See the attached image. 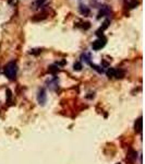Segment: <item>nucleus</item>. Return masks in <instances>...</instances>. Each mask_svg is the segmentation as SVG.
I'll use <instances>...</instances> for the list:
<instances>
[{
  "instance_id": "obj_1",
  "label": "nucleus",
  "mask_w": 145,
  "mask_h": 164,
  "mask_svg": "<svg viewBox=\"0 0 145 164\" xmlns=\"http://www.w3.org/2000/svg\"><path fill=\"white\" fill-rule=\"evenodd\" d=\"M17 66L14 61H11L4 67V76L10 79V80H14L17 77Z\"/></svg>"
},
{
  "instance_id": "obj_2",
  "label": "nucleus",
  "mask_w": 145,
  "mask_h": 164,
  "mask_svg": "<svg viewBox=\"0 0 145 164\" xmlns=\"http://www.w3.org/2000/svg\"><path fill=\"white\" fill-rule=\"evenodd\" d=\"M105 45H106V40H105L104 37H99L98 40L93 42V44H92V48H93L94 50H99V49H101Z\"/></svg>"
},
{
  "instance_id": "obj_3",
  "label": "nucleus",
  "mask_w": 145,
  "mask_h": 164,
  "mask_svg": "<svg viewBox=\"0 0 145 164\" xmlns=\"http://www.w3.org/2000/svg\"><path fill=\"white\" fill-rule=\"evenodd\" d=\"M46 99H47L46 91H45V89H41V90L38 91V94H37L38 103L41 104V105H45V103H46Z\"/></svg>"
},
{
  "instance_id": "obj_4",
  "label": "nucleus",
  "mask_w": 145,
  "mask_h": 164,
  "mask_svg": "<svg viewBox=\"0 0 145 164\" xmlns=\"http://www.w3.org/2000/svg\"><path fill=\"white\" fill-rule=\"evenodd\" d=\"M48 83V88H50L51 90H57L59 88V81H58L57 78H52L51 80L47 81Z\"/></svg>"
},
{
  "instance_id": "obj_5",
  "label": "nucleus",
  "mask_w": 145,
  "mask_h": 164,
  "mask_svg": "<svg viewBox=\"0 0 145 164\" xmlns=\"http://www.w3.org/2000/svg\"><path fill=\"white\" fill-rule=\"evenodd\" d=\"M80 12H81V14H83V15H88V14H90V9H88V7L84 6V4H81V6H80Z\"/></svg>"
},
{
  "instance_id": "obj_6",
  "label": "nucleus",
  "mask_w": 145,
  "mask_h": 164,
  "mask_svg": "<svg viewBox=\"0 0 145 164\" xmlns=\"http://www.w3.org/2000/svg\"><path fill=\"white\" fill-rule=\"evenodd\" d=\"M109 13V8L107 7V6H104V7L101 8V12H99V14H98V19L101 17H105L106 14H108Z\"/></svg>"
},
{
  "instance_id": "obj_7",
  "label": "nucleus",
  "mask_w": 145,
  "mask_h": 164,
  "mask_svg": "<svg viewBox=\"0 0 145 164\" xmlns=\"http://www.w3.org/2000/svg\"><path fill=\"white\" fill-rule=\"evenodd\" d=\"M108 25H109V20H106L104 23H103V26H101V29H99V30L96 32V34H97L98 36H101V32H103L104 30H106V29L108 27Z\"/></svg>"
},
{
  "instance_id": "obj_8",
  "label": "nucleus",
  "mask_w": 145,
  "mask_h": 164,
  "mask_svg": "<svg viewBox=\"0 0 145 164\" xmlns=\"http://www.w3.org/2000/svg\"><path fill=\"white\" fill-rule=\"evenodd\" d=\"M135 130L138 131V132H141V130H142V117H140L138 121H135Z\"/></svg>"
},
{
  "instance_id": "obj_9",
  "label": "nucleus",
  "mask_w": 145,
  "mask_h": 164,
  "mask_svg": "<svg viewBox=\"0 0 145 164\" xmlns=\"http://www.w3.org/2000/svg\"><path fill=\"white\" fill-rule=\"evenodd\" d=\"M81 59L84 63H86V64H91V56H90V54H83L81 56Z\"/></svg>"
},
{
  "instance_id": "obj_10",
  "label": "nucleus",
  "mask_w": 145,
  "mask_h": 164,
  "mask_svg": "<svg viewBox=\"0 0 145 164\" xmlns=\"http://www.w3.org/2000/svg\"><path fill=\"white\" fill-rule=\"evenodd\" d=\"M106 74L109 78H114L116 76V69L115 68H109L107 71H106Z\"/></svg>"
},
{
  "instance_id": "obj_11",
  "label": "nucleus",
  "mask_w": 145,
  "mask_h": 164,
  "mask_svg": "<svg viewBox=\"0 0 145 164\" xmlns=\"http://www.w3.org/2000/svg\"><path fill=\"white\" fill-rule=\"evenodd\" d=\"M123 76H125V71L123 70H121V69H116V76H115V78H123Z\"/></svg>"
},
{
  "instance_id": "obj_12",
  "label": "nucleus",
  "mask_w": 145,
  "mask_h": 164,
  "mask_svg": "<svg viewBox=\"0 0 145 164\" xmlns=\"http://www.w3.org/2000/svg\"><path fill=\"white\" fill-rule=\"evenodd\" d=\"M92 66V67H93V69H94V70H96L97 71V72H99V74H103V72H104V69H103V67H99V66H96V65H94V64H90Z\"/></svg>"
},
{
  "instance_id": "obj_13",
  "label": "nucleus",
  "mask_w": 145,
  "mask_h": 164,
  "mask_svg": "<svg viewBox=\"0 0 145 164\" xmlns=\"http://www.w3.org/2000/svg\"><path fill=\"white\" fill-rule=\"evenodd\" d=\"M58 71H59V67H58V66L52 65V66L49 67V72H51V74H56V72H58Z\"/></svg>"
},
{
  "instance_id": "obj_14",
  "label": "nucleus",
  "mask_w": 145,
  "mask_h": 164,
  "mask_svg": "<svg viewBox=\"0 0 145 164\" xmlns=\"http://www.w3.org/2000/svg\"><path fill=\"white\" fill-rule=\"evenodd\" d=\"M73 69H74L75 71H80L82 69V64L81 63H75V64L73 65Z\"/></svg>"
},
{
  "instance_id": "obj_15",
  "label": "nucleus",
  "mask_w": 145,
  "mask_h": 164,
  "mask_svg": "<svg viewBox=\"0 0 145 164\" xmlns=\"http://www.w3.org/2000/svg\"><path fill=\"white\" fill-rule=\"evenodd\" d=\"M41 51H42L41 49H32V50L30 51V53H31V54H35V55H37V54H39Z\"/></svg>"
}]
</instances>
